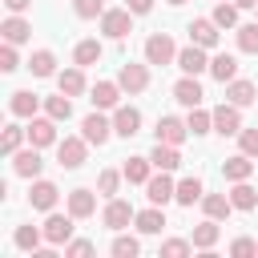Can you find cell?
I'll use <instances>...</instances> for the list:
<instances>
[{
    "mask_svg": "<svg viewBox=\"0 0 258 258\" xmlns=\"http://www.w3.org/2000/svg\"><path fill=\"white\" fill-rule=\"evenodd\" d=\"M101 32H105L109 40H125V36L133 32V12H129V8H105Z\"/></svg>",
    "mask_w": 258,
    "mask_h": 258,
    "instance_id": "cell-1",
    "label": "cell"
},
{
    "mask_svg": "<svg viewBox=\"0 0 258 258\" xmlns=\"http://www.w3.org/2000/svg\"><path fill=\"white\" fill-rule=\"evenodd\" d=\"M173 60H177V48H173L169 32L145 36V64H173Z\"/></svg>",
    "mask_w": 258,
    "mask_h": 258,
    "instance_id": "cell-2",
    "label": "cell"
},
{
    "mask_svg": "<svg viewBox=\"0 0 258 258\" xmlns=\"http://www.w3.org/2000/svg\"><path fill=\"white\" fill-rule=\"evenodd\" d=\"M214 133H222V137H238V133H242V105L222 101V105L214 109Z\"/></svg>",
    "mask_w": 258,
    "mask_h": 258,
    "instance_id": "cell-3",
    "label": "cell"
},
{
    "mask_svg": "<svg viewBox=\"0 0 258 258\" xmlns=\"http://www.w3.org/2000/svg\"><path fill=\"white\" fill-rule=\"evenodd\" d=\"M73 222H77L73 214H52V210H48V218H44V226H40V230H44V242H48V246L73 242Z\"/></svg>",
    "mask_w": 258,
    "mask_h": 258,
    "instance_id": "cell-4",
    "label": "cell"
},
{
    "mask_svg": "<svg viewBox=\"0 0 258 258\" xmlns=\"http://www.w3.org/2000/svg\"><path fill=\"white\" fill-rule=\"evenodd\" d=\"M85 153H89V141H85V137H64V141H56V161H60V169H81V165H85Z\"/></svg>",
    "mask_w": 258,
    "mask_h": 258,
    "instance_id": "cell-5",
    "label": "cell"
},
{
    "mask_svg": "<svg viewBox=\"0 0 258 258\" xmlns=\"http://www.w3.org/2000/svg\"><path fill=\"white\" fill-rule=\"evenodd\" d=\"M81 137H85L89 145H105V141L113 137V121L101 117V109H97V113H89V117L81 121Z\"/></svg>",
    "mask_w": 258,
    "mask_h": 258,
    "instance_id": "cell-6",
    "label": "cell"
},
{
    "mask_svg": "<svg viewBox=\"0 0 258 258\" xmlns=\"http://www.w3.org/2000/svg\"><path fill=\"white\" fill-rule=\"evenodd\" d=\"M40 169H44V161H40V149L36 145H28V149H16L12 153V173L16 177H40Z\"/></svg>",
    "mask_w": 258,
    "mask_h": 258,
    "instance_id": "cell-7",
    "label": "cell"
},
{
    "mask_svg": "<svg viewBox=\"0 0 258 258\" xmlns=\"http://www.w3.org/2000/svg\"><path fill=\"white\" fill-rule=\"evenodd\" d=\"M173 194H177V185H173L169 169H157V177L145 181V198H149V206H165V202H173Z\"/></svg>",
    "mask_w": 258,
    "mask_h": 258,
    "instance_id": "cell-8",
    "label": "cell"
},
{
    "mask_svg": "<svg viewBox=\"0 0 258 258\" xmlns=\"http://www.w3.org/2000/svg\"><path fill=\"white\" fill-rule=\"evenodd\" d=\"M117 85H121L125 93H145V89H149V69H145V64L125 60V64H121V73H117Z\"/></svg>",
    "mask_w": 258,
    "mask_h": 258,
    "instance_id": "cell-9",
    "label": "cell"
},
{
    "mask_svg": "<svg viewBox=\"0 0 258 258\" xmlns=\"http://www.w3.org/2000/svg\"><path fill=\"white\" fill-rule=\"evenodd\" d=\"M113 133H117V137H137V133H141V109L117 105V113H113Z\"/></svg>",
    "mask_w": 258,
    "mask_h": 258,
    "instance_id": "cell-10",
    "label": "cell"
},
{
    "mask_svg": "<svg viewBox=\"0 0 258 258\" xmlns=\"http://www.w3.org/2000/svg\"><path fill=\"white\" fill-rule=\"evenodd\" d=\"M28 145H36V149H44V145H56V121H52L48 113L28 121Z\"/></svg>",
    "mask_w": 258,
    "mask_h": 258,
    "instance_id": "cell-11",
    "label": "cell"
},
{
    "mask_svg": "<svg viewBox=\"0 0 258 258\" xmlns=\"http://www.w3.org/2000/svg\"><path fill=\"white\" fill-rule=\"evenodd\" d=\"M133 218H137V214H133V206H129V202H121V198H109V206H105V214H101V222H105L109 230H125Z\"/></svg>",
    "mask_w": 258,
    "mask_h": 258,
    "instance_id": "cell-12",
    "label": "cell"
},
{
    "mask_svg": "<svg viewBox=\"0 0 258 258\" xmlns=\"http://www.w3.org/2000/svg\"><path fill=\"white\" fill-rule=\"evenodd\" d=\"M177 69H181V73H189V77L206 73V69H210V60H206V48L189 40V48H181V52H177Z\"/></svg>",
    "mask_w": 258,
    "mask_h": 258,
    "instance_id": "cell-13",
    "label": "cell"
},
{
    "mask_svg": "<svg viewBox=\"0 0 258 258\" xmlns=\"http://www.w3.org/2000/svg\"><path fill=\"white\" fill-rule=\"evenodd\" d=\"M121 93H125V89H121L117 81H97L89 101H93V109H117V105H121Z\"/></svg>",
    "mask_w": 258,
    "mask_h": 258,
    "instance_id": "cell-14",
    "label": "cell"
},
{
    "mask_svg": "<svg viewBox=\"0 0 258 258\" xmlns=\"http://www.w3.org/2000/svg\"><path fill=\"white\" fill-rule=\"evenodd\" d=\"M157 141H165V145H181L185 137H189V125L185 121H177V117H157Z\"/></svg>",
    "mask_w": 258,
    "mask_h": 258,
    "instance_id": "cell-15",
    "label": "cell"
},
{
    "mask_svg": "<svg viewBox=\"0 0 258 258\" xmlns=\"http://www.w3.org/2000/svg\"><path fill=\"white\" fill-rule=\"evenodd\" d=\"M202 97H206V93H202V85H198V77H189V73H185V77H181V81L173 85V101H177V105H185V109H194V105H202Z\"/></svg>",
    "mask_w": 258,
    "mask_h": 258,
    "instance_id": "cell-16",
    "label": "cell"
},
{
    "mask_svg": "<svg viewBox=\"0 0 258 258\" xmlns=\"http://www.w3.org/2000/svg\"><path fill=\"white\" fill-rule=\"evenodd\" d=\"M222 173H226V181H250V173H254V157H250V153H234V157L222 161Z\"/></svg>",
    "mask_w": 258,
    "mask_h": 258,
    "instance_id": "cell-17",
    "label": "cell"
},
{
    "mask_svg": "<svg viewBox=\"0 0 258 258\" xmlns=\"http://www.w3.org/2000/svg\"><path fill=\"white\" fill-rule=\"evenodd\" d=\"M218 238H222V230H218V218H206L202 226H194V234H189V242H194V250H214L218 246Z\"/></svg>",
    "mask_w": 258,
    "mask_h": 258,
    "instance_id": "cell-18",
    "label": "cell"
},
{
    "mask_svg": "<svg viewBox=\"0 0 258 258\" xmlns=\"http://www.w3.org/2000/svg\"><path fill=\"white\" fill-rule=\"evenodd\" d=\"M226 101H234V105H242V109H246V105H254V101H258V85H254V81L234 77V81L226 85Z\"/></svg>",
    "mask_w": 258,
    "mask_h": 258,
    "instance_id": "cell-19",
    "label": "cell"
},
{
    "mask_svg": "<svg viewBox=\"0 0 258 258\" xmlns=\"http://www.w3.org/2000/svg\"><path fill=\"white\" fill-rule=\"evenodd\" d=\"M121 173H125L129 185H145V181L153 177V161H149V157H125Z\"/></svg>",
    "mask_w": 258,
    "mask_h": 258,
    "instance_id": "cell-20",
    "label": "cell"
},
{
    "mask_svg": "<svg viewBox=\"0 0 258 258\" xmlns=\"http://www.w3.org/2000/svg\"><path fill=\"white\" fill-rule=\"evenodd\" d=\"M56 198H60V189L52 185V181H32V189H28V202H32V210H52L56 206Z\"/></svg>",
    "mask_w": 258,
    "mask_h": 258,
    "instance_id": "cell-21",
    "label": "cell"
},
{
    "mask_svg": "<svg viewBox=\"0 0 258 258\" xmlns=\"http://www.w3.org/2000/svg\"><path fill=\"white\" fill-rule=\"evenodd\" d=\"M69 214L73 218H93L97 214V194L93 189H73L69 194Z\"/></svg>",
    "mask_w": 258,
    "mask_h": 258,
    "instance_id": "cell-22",
    "label": "cell"
},
{
    "mask_svg": "<svg viewBox=\"0 0 258 258\" xmlns=\"http://www.w3.org/2000/svg\"><path fill=\"white\" fill-rule=\"evenodd\" d=\"M0 32H4V40H8V44H24V40L32 36V24H28L24 16H16V12H12V16L0 24Z\"/></svg>",
    "mask_w": 258,
    "mask_h": 258,
    "instance_id": "cell-23",
    "label": "cell"
},
{
    "mask_svg": "<svg viewBox=\"0 0 258 258\" xmlns=\"http://www.w3.org/2000/svg\"><path fill=\"white\" fill-rule=\"evenodd\" d=\"M210 77H214V81H222V85H230V81L238 77V56H230V52H218V56L210 60Z\"/></svg>",
    "mask_w": 258,
    "mask_h": 258,
    "instance_id": "cell-24",
    "label": "cell"
},
{
    "mask_svg": "<svg viewBox=\"0 0 258 258\" xmlns=\"http://www.w3.org/2000/svg\"><path fill=\"white\" fill-rule=\"evenodd\" d=\"M8 109H12V117H36L40 97H36V93H28V89H16V93H12V101H8Z\"/></svg>",
    "mask_w": 258,
    "mask_h": 258,
    "instance_id": "cell-25",
    "label": "cell"
},
{
    "mask_svg": "<svg viewBox=\"0 0 258 258\" xmlns=\"http://www.w3.org/2000/svg\"><path fill=\"white\" fill-rule=\"evenodd\" d=\"M149 161H153V169H177L181 165V153H177V145H165V141H157L153 145V153H149Z\"/></svg>",
    "mask_w": 258,
    "mask_h": 258,
    "instance_id": "cell-26",
    "label": "cell"
},
{
    "mask_svg": "<svg viewBox=\"0 0 258 258\" xmlns=\"http://www.w3.org/2000/svg\"><path fill=\"white\" fill-rule=\"evenodd\" d=\"M189 40L202 44V48H214V44H218V24H214V16H210V20H194V24H189Z\"/></svg>",
    "mask_w": 258,
    "mask_h": 258,
    "instance_id": "cell-27",
    "label": "cell"
},
{
    "mask_svg": "<svg viewBox=\"0 0 258 258\" xmlns=\"http://www.w3.org/2000/svg\"><path fill=\"white\" fill-rule=\"evenodd\" d=\"M202 198H206L202 177H181V181H177V194H173L177 206H194V202H202Z\"/></svg>",
    "mask_w": 258,
    "mask_h": 258,
    "instance_id": "cell-28",
    "label": "cell"
},
{
    "mask_svg": "<svg viewBox=\"0 0 258 258\" xmlns=\"http://www.w3.org/2000/svg\"><path fill=\"white\" fill-rule=\"evenodd\" d=\"M230 202H234V210L250 214V210L258 206V189H254L250 181H234V189H230Z\"/></svg>",
    "mask_w": 258,
    "mask_h": 258,
    "instance_id": "cell-29",
    "label": "cell"
},
{
    "mask_svg": "<svg viewBox=\"0 0 258 258\" xmlns=\"http://www.w3.org/2000/svg\"><path fill=\"white\" fill-rule=\"evenodd\" d=\"M133 226H137L141 234H161V230H165V214H161V206H149V210H141V214L133 218Z\"/></svg>",
    "mask_w": 258,
    "mask_h": 258,
    "instance_id": "cell-30",
    "label": "cell"
},
{
    "mask_svg": "<svg viewBox=\"0 0 258 258\" xmlns=\"http://www.w3.org/2000/svg\"><path fill=\"white\" fill-rule=\"evenodd\" d=\"M56 89H60V93H69V97H81V93H85V73H81V64H77V69L56 73Z\"/></svg>",
    "mask_w": 258,
    "mask_h": 258,
    "instance_id": "cell-31",
    "label": "cell"
},
{
    "mask_svg": "<svg viewBox=\"0 0 258 258\" xmlns=\"http://www.w3.org/2000/svg\"><path fill=\"white\" fill-rule=\"evenodd\" d=\"M202 210H206V218H230V210H234V202H230V194H206L202 198Z\"/></svg>",
    "mask_w": 258,
    "mask_h": 258,
    "instance_id": "cell-32",
    "label": "cell"
},
{
    "mask_svg": "<svg viewBox=\"0 0 258 258\" xmlns=\"http://www.w3.org/2000/svg\"><path fill=\"white\" fill-rule=\"evenodd\" d=\"M101 40H81L77 48H73V64H81V69H89V64H97L101 60Z\"/></svg>",
    "mask_w": 258,
    "mask_h": 258,
    "instance_id": "cell-33",
    "label": "cell"
},
{
    "mask_svg": "<svg viewBox=\"0 0 258 258\" xmlns=\"http://www.w3.org/2000/svg\"><path fill=\"white\" fill-rule=\"evenodd\" d=\"M28 69H32V77H56V56L48 48H36L28 56Z\"/></svg>",
    "mask_w": 258,
    "mask_h": 258,
    "instance_id": "cell-34",
    "label": "cell"
},
{
    "mask_svg": "<svg viewBox=\"0 0 258 258\" xmlns=\"http://www.w3.org/2000/svg\"><path fill=\"white\" fill-rule=\"evenodd\" d=\"M44 113H48L52 121H69V117H73V97H69V93L44 97Z\"/></svg>",
    "mask_w": 258,
    "mask_h": 258,
    "instance_id": "cell-35",
    "label": "cell"
},
{
    "mask_svg": "<svg viewBox=\"0 0 258 258\" xmlns=\"http://www.w3.org/2000/svg\"><path fill=\"white\" fill-rule=\"evenodd\" d=\"M12 242H16V250H28V254H32V250L44 242V230H36V226H16Z\"/></svg>",
    "mask_w": 258,
    "mask_h": 258,
    "instance_id": "cell-36",
    "label": "cell"
},
{
    "mask_svg": "<svg viewBox=\"0 0 258 258\" xmlns=\"http://www.w3.org/2000/svg\"><path fill=\"white\" fill-rule=\"evenodd\" d=\"M185 125H189V133H194V137H202V133H210V129H214V113H206L202 105H194V109H189V117H185Z\"/></svg>",
    "mask_w": 258,
    "mask_h": 258,
    "instance_id": "cell-37",
    "label": "cell"
},
{
    "mask_svg": "<svg viewBox=\"0 0 258 258\" xmlns=\"http://www.w3.org/2000/svg\"><path fill=\"white\" fill-rule=\"evenodd\" d=\"M109 250H113V258H137V254H141V242H137L133 234H117Z\"/></svg>",
    "mask_w": 258,
    "mask_h": 258,
    "instance_id": "cell-38",
    "label": "cell"
},
{
    "mask_svg": "<svg viewBox=\"0 0 258 258\" xmlns=\"http://www.w3.org/2000/svg\"><path fill=\"white\" fill-rule=\"evenodd\" d=\"M121 169H101V177H97V189H101V198H117V189H121Z\"/></svg>",
    "mask_w": 258,
    "mask_h": 258,
    "instance_id": "cell-39",
    "label": "cell"
},
{
    "mask_svg": "<svg viewBox=\"0 0 258 258\" xmlns=\"http://www.w3.org/2000/svg\"><path fill=\"white\" fill-rule=\"evenodd\" d=\"M24 137H28V129H20V125H8V129H4V137H0V149L12 157V153L20 149V141H24Z\"/></svg>",
    "mask_w": 258,
    "mask_h": 258,
    "instance_id": "cell-40",
    "label": "cell"
},
{
    "mask_svg": "<svg viewBox=\"0 0 258 258\" xmlns=\"http://www.w3.org/2000/svg\"><path fill=\"white\" fill-rule=\"evenodd\" d=\"M73 12L81 20H93V16H105V0H73Z\"/></svg>",
    "mask_w": 258,
    "mask_h": 258,
    "instance_id": "cell-41",
    "label": "cell"
},
{
    "mask_svg": "<svg viewBox=\"0 0 258 258\" xmlns=\"http://www.w3.org/2000/svg\"><path fill=\"white\" fill-rule=\"evenodd\" d=\"M214 24L218 28H234L238 24V4H218L214 8Z\"/></svg>",
    "mask_w": 258,
    "mask_h": 258,
    "instance_id": "cell-42",
    "label": "cell"
},
{
    "mask_svg": "<svg viewBox=\"0 0 258 258\" xmlns=\"http://www.w3.org/2000/svg\"><path fill=\"white\" fill-rule=\"evenodd\" d=\"M194 250V242H185V238H169V242H161V258H185Z\"/></svg>",
    "mask_w": 258,
    "mask_h": 258,
    "instance_id": "cell-43",
    "label": "cell"
},
{
    "mask_svg": "<svg viewBox=\"0 0 258 258\" xmlns=\"http://www.w3.org/2000/svg\"><path fill=\"white\" fill-rule=\"evenodd\" d=\"M238 48L242 52H258V24H242L238 28Z\"/></svg>",
    "mask_w": 258,
    "mask_h": 258,
    "instance_id": "cell-44",
    "label": "cell"
},
{
    "mask_svg": "<svg viewBox=\"0 0 258 258\" xmlns=\"http://www.w3.org/2000/svg\"><path fill=\"white\" fill-rule=\"evenodd\" d=\"M230 254H234V258H254V254H258V242H254V238H234V242H230Z\"/></svg>",
    "mask_w": 258,
    "mask_h": 258,
    "instance_id": "cell-45",
    "label": "cell"
},
{
    "mask_svg": "<svg viewBox=\"0 0 258 258\" xmlns=\"http://www.w3.org/2000/svg\"><path fill=\"white\" fill-rule=\"evenodd\" d=\"M0 69H4V73H16V69H20L16 44H8V40H4V48H0Z\"/></svg>",
    "mask_w": 258,
    "mask_h": 258,
    "instance_id": "cell-46",
    "label": "cell"
},
{
    "mask_svg": "<svg viewBox=\"0 0 258 258\" xmlns=\"http://www.w3.org/2000/svg\"><path fill=\"white\" fill-rule=\"evenodd\" d=\"M238 149L250 153V157H258V129H242L238 133Z\"/></svg>",
    "mask_w": 258,
    "mask_h": 258,
    "instance_id": "cell-47",
    "label": "cell"
},
{
    "mask_svg": "<svg viewBox=\"0 0 258 258\" xmlns=\"http://www.w3.org/2000/svg\"><path fill=\"white\" fill-rule=\"evenodd\" d=\"M64 254H69V258H89V254H93V242H89V238H77V242H64Z\"/></svg>",
    "mask_w": 258,
    "mask_h": 258,
    "instance_id": "cell-48",
    "label": "cell"
},
{
    "mask_svg": "<svg viewBox=\"0 0 258 258\" xmlns=\"http://www.w3.org/2000/svg\"><path fill=\"white\" fill-rule=\"evenodd\" d=\"M125 8H129L133 16H145V12L153 8V0H125Z\"/></svg>",
    "mask_w": 258,
    "mask_h": 258,
    "instance_id": "cell-49",
    "label": "cell"
},
{
    "mask_svg": "<svg viewBox=\"0 0 258 258\" xmlns=\"http://www.w3.org/2000/svg\"><path fill=\"white\" fill-rule=\"evenodd\" d=\"M28 4H32V0H4V8H8V12H16V16H20Z\"/></svg>",
    "mask_w": 258,
    "mask_h": 258,
    "instance_id": "cell-50",
    "label": "cell"
},
{
    "mask_svg": "<svg viewBox=\"0 0 258 258\" xmlns=\"http://www.w3.org/2000/svg\"><path fill=\"white\" fill-rule=\"evenodd\" d=\"M238 8H258V0H234Z\"/></svg>",
    "mask_w": 258,
    "mask_h": 258,
    "instance_id": "cell-51",
    "label": "cell"
},
{
    "mask_svg": "<svg viewBox=\"0 0 258 258\" xmlns=\"http://www.w3.org/2000/svg\"><path fill=\"white\" fill-rule=\"evenodd\" d=\"M169 4H185V0H169Z\"/></svg>",
    "mask_w": 258,
    "mask_h": 258,
    "instance_id": "cell-52",
    "label": "cell"
}]
</instances>
